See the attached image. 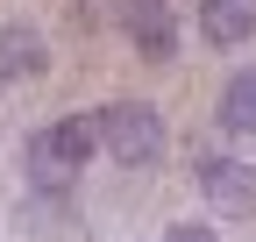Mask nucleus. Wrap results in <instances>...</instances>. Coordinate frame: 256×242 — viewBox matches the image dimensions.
<instances>
[{
    "instance_id": "obj_1",
    "label": "nucleus",
    "mask_w": 256,
    "mask_h": 242,
    "mask_svg": "<svg viewBox=\"0 0 256 242\" xmlns=\"http://www.w3.org/2000/svg\"><path fill=\"white\" fill-rule=\"evenodd\" d=\"M100 157V142H92V114H64V121H43L36 136H28L22 150V164H28V186L36 192H72L78 186V171Z\"/></svg>"
},
{
    "instance_id": "obj_5",
    "label": "nucleus",
    "mask_w": 256,
    "mask_h": 242,
    "mask_svg": "<svg viewBox=\"0 0 256 242\" xmlns=\"http://www.w3.org/2000/svg\"><path fill=\"white\" fill-rule=\"evenodd\" d=\"M50 72V36L36 22H8L0 28V86H28Z\"/></svg>"
},
{
    "instance_id": "obj_4",
    "label": "nucleus",
    "mask_w": 256,
    "mask_h": 242,
    "mask_svg": "<svg viewBox=\"0 0 256 242\" xmlns=\"http://www.w3.org/2000/svg\"><path fill=\"white\" fill-rule=\"evenodd\" d=\"M121 28H128V43H136V57H150V64H171L178 57L171 0H121Z\"/></svg>"
},
{
    "instance_id": "obj_6",
    "label": "nucleus",
    "mask_w": 256,
    "mask_h": 242,
    "mask_svg": "<svg viewBox=\"0 0 256 242\" xmlns=\"http://www.w3.org/2000/svg\"><path fill=\"white\" fill-rule=\"evenodd\" d=\"M200 36L214 50H242L256 36V0H200Z\"/></svg>"
},
{
    "instance_id": "obj_8",
    "label": "nucleus",
    "mask_w": 256,
    "mask_h": 242,
    "mask_svg": "<svg viewBox=\"0 0 256 242\" xmlns=\"http://www.w3.org/2000/svg\"><path fill=\"white\" fill-rule=\"evenodd\" d=\"M164 242H220V228H214V221H171Z\"/></svg>"
},
{
    "instance_id": "obj_3",
    "label": "nucleus",
    "mask_w": 256,
    "mask_h": 242,
    "mask_svg": "<svg viewBox=\"0 0 256 242\" xmlns=\"http://www.w3.org/2000/svg\"><path fill=\"white\" fill-rule=\"evenodd\" d=\"M200 200L214 206L220 221H256V164L242 157H200Z\"/></svg>"
},
{
    "instance_id": "obj_7",
    "label": "nucleus",
    "mask_w": 256,
    "mask_h": 242,
    "mask_svg": "<svg viewBox=\"0 0 256 242\" xmlns=\"http://www.w3.org/2000/svg\"><path fill=\"white\" fill-rule=\"evenodd\" d=\"M220 128L228 136H256V64L220 86Z\"/></svg>"
},
{
    "instance_id": "obj_2",
    "label": "nucleus",
    "mask_w": 256,
    "mask_h": 242,
    "mask_svg": "<svg viewBox=\"0 0 256 242\" xmlns=\"http://www.w3.org/2000/svg\"><path fill=\"white\" fill-rule=\"evenodd\" d=\"M92 142H100L107 164H121V171H150V164H164V150H171L164 107H150V100H114V107L92 114Z\"/></svg>"
}]
</instances>
